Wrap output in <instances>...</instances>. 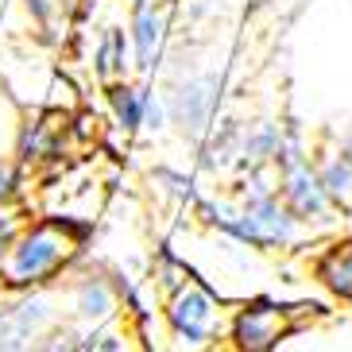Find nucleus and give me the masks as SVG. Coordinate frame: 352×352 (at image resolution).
Wrapping results in <instances>:
<instances>
[{"mask_svg": "<svg viewBox=\"0 0 352 352\" xmlns=\"http://www.w3.org/2000/svg\"><path fill=\"white\" fill-rule=\"evenodd\" d=\"M89 240V225L74 217H39L16 232L0 259V294L47 290L78 267Z\"/></svg>", "mask_w": 352, "mask_h": 352, "instance_id": "1", "label": "nucleus"}, {"mask_svg": "<svg viewBox=\"0 0 352 352\" xmlns=\"http://www.w3.org/2000/svg\"><path fill=\"white\" fill-rule=\"evenodd\" d=\"M225 298L217 290L190 275L175 294L163 298V325L175 352H213L225 344Z\"/></svg>", "mask_w": 352, "mask_h": 352, "instance_id": "2", "label": "nucleus"}, {"mask_svg": "<svg viewBox=\"0 0 352 352\" xmlns=\"http://www.w3.org/2000/svg\"><path fill=\"white\" fill-rule=\"evenodd\" d=\"M275 186H279L283 206L294 213V221H298L310 236H318V232L337 225V213H333L329 197L321 190L318 166H314V151H310L306 135H302V128L294 124V120H290V140H287V147H283L279 163H275Z\"/></svg>", "mask_w": 352, "mask_h": 352, "instance_id": "3", "label": "nucleus"}, {"mask_svg": "<svg viewBox=\"0 0 352 352\" xmlns=\"http://www.w3.org/2000/svg\"><path fill=\"white\" fill-rule=\"evenodd\" d=\"M306 302H287L275 294H248L240 298L225 321L228 352H279L283 341L298 333Z\"/></svg>", "mask_w": 352, "mask_h": 352, "instance_id": "4", "label": "nucleus"}, {"mask_svg": "<svg viewBox=\"0 0 352 352\" xmlns=\"http://www.w3.org/2000/svg\"><path fill=\"white\" fill-rule=\"evenodd\" d=\"M225 70H186L166 82V116L186 144H201L221 120V101H225Z\"/></svg>", "mask_w": 352, "mask_h": 352, "instance_id": "5", "label": "nucleus"}, {"mask_svg": "<svg viewBox=\"0 0 352 352\" xmlns=\"http://www.w3.org/2000/svg\"><path fill=\"white\" fill-rule=\"evenodd\" d=\"M128 39H132V70L140 78H155L170 39V4L163 0L135 4L128 16Z\"/></svg>", "mask_w": 352, "mask_h": 352, "instance_id": "6", "label": "nucleus"}, {"mask_svg": "<svg viewBox=\"0 0 352 352\" xmlns=\"http://www.w3.org/2000/svg\"><path fill=\"white\" fill-rule=\"evenodd\" d=\"M66 290H70V310L82 325H104V321H116V314H120V294L104 267H74Z\"/></svg>", "mask_w": 352, "mask_h": 352, "instance_id": "7", "label": "nucleus"}, {"mask_svg": "<svg viewBox=\"0 0 352 352\" xmlns=\"http://www.w3.org/2000/svg\"><path fill=\"white\" fill-rule=\"evenodd\" d=\"M310 279L337 306H352V236H337L310 256Z\"/></svg>", "mask_w": 352, "mask_h": 352, "instance_id": "8", "label": "nucleus"}, {"mask_svg": "<svg viewBox=\"0 0 352 352\" xmlns=\"http://www.w3.org/2000/svg\"><path fill=\"white\" fill-rule=\"evenodd\" d=\"M290 140V120H248L244 132H240V159L236 170H252V166H263V170H275L283 147Z\"/></svg>", "mask_w": 352, "mask_h": 352, "instance_id": "9", "label": "nucleus"}, {"mask_svg": "<svg viewBox=\"0 0 352 352\" xmlns=\"http://www.w3.org/2000/svg\"><path fill=\"white\" fill-rule=\"evenodd\" d=\"M240 132H244V120H217V128L194 147V170L197 175H236V159H240Z\"/></svg>", "mask_w": 352, "mask_h": 352, "instance_id": "10", "label": "nucleus"}, {"mask_svg": "<svg viewBox=\"0 0 352 352\" xmlns=\"http://www.w3.org/2000/svg\"><path fill=\"white\" fill-rule=\"evenodd\" d=\"M314 166H318L321 190H325V197H329L337 221H349L352 217V159L333 144V147L314 151Z\"/></svg>", "mask_w": 352, "mask_h": 352, "instance_id": "11", "label": "nucleus"}, {"mask_svg": "<svg viewBox=\"0 0 352 352\" xmlns=\"http://www.w3.org/2000/svg\"><path fill=\"white\" fill-rule=\"evenodd\" d=\"M94 74L104 85L132 74V39L124 23H104L94 43Z\"/></svg>", "mask_w": 352, "mask_h": 352, "instance_id": "12", "label": "nucleus"}, {"mask_svg": "<svg viewBox=\"0 0 352 352\" xmlns=\"http://www.w3.org/2000/svg\"><path fill=\"white\" fill-rule=\"evenodd\" d=\"M147 89L151 85H140L132 78H120V82L104 85V104H109V116L113 124L124 135H140L144 132V104H147Z\"/></svg>", "mask_w": 352, "mask_h": 352, "instance_id": "13", "label": "nucleus"}, {"mask_svg": "<svg viewBox=\"0 0 352 352\" xmlns=\"http://www.w3.org/2000/svg\"><path fill=\"white\" fill-rule=\"evenodd\" d=\"M151 182H155V190L166 197V201H175L178 209H194V201H197V170H178V166H155L151 170Z\"/></svg>", "mask_w": 352, "mask_h": 352, "instance_id": "14", "label": "nucleus"}, {"mask_svg": "<svg viewBox=\"0 0 352 352\" xmlns=\"http://www.w3.org/2000/svg\"><path fill=\"white\" fill-rule=\"evenodd\" d=\"M190 275H194V271H190L186 263H182V259H178L175 252L163 244V248H159V256H155V263H151V283L159 287V294H163V298H166V294H175V290L182 287Z\"/></svg>", "mask_w": 352, "mask_h": 352, "instance_id": "15", "label": "nucleus"}, {"mask_svg": "<svg viewBox=\"0 0 352 352\" xmlns=\"http://www.w3.org/2000/svg\"><path fill=\"white\" fill-rule=\"evenodd\" d=\"M128 349H132V341H128V333L116 321L85 325L82 341H78V352H128Z\"/></svg>", "mask_w": 352, "mask_h": 352, "instance_id": "16", "label": "nucleus"}, {"mask_svg": "<svg viewBox=\"0 0 352 352\" xmlns=\"http://www.w3.org/2000/svg\"><path fill=\"white\" fill-rule=\"evenodd\" d=\"M78 341H82V333L74 329V325H58L54 321L47 333H39L32 341V352H78Z\"/></svg>", "mask_w": 352, "mask_h": 352, "instance_id": "17", "label": "nucleus"}, {"mask_svg": "<svg viewBox=\"0 0 352 352\" xmlns=\"http://www.w3.org/2000/svg\"><path fill=\"white\" fill-rule=\"evenodd\" d=\"M74 4L78 0H23V8H28V16H32L39 28H51L58 16H66V12H74Z\"/></svg>", "mask_w": 352, "mask_h": 352, "instance_id": "18", "label": "nucleus"}, {"mask_svg": "<svg viewBox=\"0 0 352 352\" xmlns=\"http://www.w3.org/2000/svg\"><path fill=\"white\" fill-rule=\"evenodd\" d=\"M166 128H170V116H166V101H163V94L147 89V104H144V132L163 135Z\"/></svg>", "mask_w": 352, "mask_h": 352, "instance_id": "19", "label": "nucleus"}, {"mask_svg": "<svg viewBox=\"0 0 352 352\" xmlns=\"http://www.w3.org/2000/svg\"><path fill=\"white\" fill-rule=\"evenodd\" d=\"M28 225V221H23V213L16 206H0V259H4V252H8V244L12 240H16V232H20V228Z\"/></svg>", "mask_w": 352, "mask_h": 352, "instance_id": "20", "label": "nucleus"}, {"mask_svg": "<svg viewBox=\"0 0 352 352\" xmlns=\"http://www.w3.org/2000/svg\"><path fill=\"white\" fill-rule=\"evenodd\" d=\"M16 163H12L8 155H0V206H8L12 194H16Z\"/></svg>", "mask_w": 352, "mask_h": 352, "instance_id": "21", "label": "nucleus"}, {"mask_svg": "<svg viewBox=\"0 0 352 352\" xmlns=\"http://www.w3.org/2000/svg\"><path fill=\"white\" fill-rule=\"evenodd\" d=\"M337 147H341L344 155H349V159H352V128H344V132H341V135H337Z\"/></svg>", "mask_w": 352, "mask_h": 352, "instance_id": "22", "label": "nucleus"}, {"mask_svg": "<svg viewBox=\"0 0 352 352\" xmlns=\"http://www.w3.org/2000/svg\"><path fill=\"white\" fill-rule=\"evenodd\" d=\"M128 4H132V8H135V4H147V0H128Z\"/></svg>", "mask_w": 352, "mask_h": 352, "instance_id": "23", "label": "nucleus"}, {"mask_svg": "<svg viewBox=\"0 0 352 352\" xmlns=\"http://www.w3.org/2000/svg\"><path fill=\"white\" fill-rule=\"evenodd\" d=\"M163 4H175V0H163Z\"/></svg>", "mask_w": 352, "mask_h": 352, "instance_id": "24", "label": "nucleus"}]
</instances>
